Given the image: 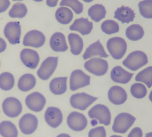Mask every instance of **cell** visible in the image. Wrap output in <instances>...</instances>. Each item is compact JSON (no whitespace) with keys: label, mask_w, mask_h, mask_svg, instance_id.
<instances>
[{"label":"cell","mask_w":152,"mask_h":137,"mask_svg":"<svg viewBox=\"0 0 152 137\" xmlns=\"http://www.w3.org/2000/svg\"><path fill=\"white\" fill-rule=\"evenodd\" d=\"M1 135L4 137H17L18 131L15 125L10 121H3L0 125Z\"/></svg>","instance_id":"f1b7e54d"},{"label":"cell","mask_w":152,"mask_h":137,"mask_svg":"<svg viewBox=\"0 0 152 137\" xmlns=\"http://www.w3.org/2000/svg\"><path fill=\"white\" fill-rule=\"evenodd\" d=\"M55 15L57 21L64 25L69 24L73 18V12L67 7L58 8L56 11Z\"/></svg>","instance_id":"4316f807"},{"label":"cell","mask_w":152,"mask_h":137,"mask_svg":"<svg viewBox=\"0 0 152 137\" xmlns=\"http://www.w3.org/2000/svg\"><path fill=\"white\" fill-rule=\"evenodd\" d=\"M50 45L56 52H64L68 49L66 37L63 33L59 32L54 33L50 38Z\"/></svg>","instance_id":"ffe728a7"},{"label":"cell","mask_w":152,"mask_h":137,"mask_svg":"<svg viewBox=\"0 0 152 137\" xmlns=\"http://www.w3.org/2000/svg\"><path fill=\"white\" fill-rule=\"evenodd\" d=\"M28 8L26 5L21 3L14 4L9 12V15L11 18H23L26 15Z\"/></svg>","instance_id":"1f68e13d"},{"label":"cell","mask_w":152,"mask_h":137,"mask_svg":"<svg viewBox=\"0 0 152 137\" xmlns=\"http://www.w3.org/2000/svg\"><path fill=\"white\" fill-rule=\"evenodd\" d=\"M45 120L50 127L56 128L61 125L63 115L60 109L56 107H49L45 111Z\"/></svg>","instance_id":"2e32d148"},{"label":"cell","mask_w":152,"mask_h":137,"mask_svg":"<svg viewBox=\"0 0 152 137\" xmlns=\"http://www.w3.org/2000/svg\"><path fill=\"white\" fill-rule=\"evenodd\" d=\"M68 127L72 130L80 132L84 130L88 125L87 119L82 113L73 111L67 118Z\"/></svg>","instance_id":"8fae6325"},{"label":"cell","mask_w":152,"mask_h":137,"mask_svg":"<svg viewBox=\"0 0 152 137\" xmlns=\"http://www.w3.org/2000/svg\"><path fill=\"white\" fill-rule=\"evenodd\" d=\"M93 23L88 20L87 18H80L75 20L72 25L69 27L72 31L79 32L82 35L90 34L93 29Z\"/></svg>","instance_id":"d6986e66"},{"label":"cell","mask_w":152,"mask_h":137,"mask_svg":"<svg viewBox=\"0 0 152 137\" xmlns=\"http://www.w3.org/2000/svg\"><path fill=\"white\" fill-rule=\"evenodd\" d=\"M38 118L33 114H25L19 120V128L21 132L25 135L34 133L38 128Z\"/></svg>","instance_id":"7c38bea8"},{"label":"cell","mask_w":152,"mask_h":137,"mask_svg":"<svg viewBox=\"0 0 152 137\" xmlns=\"http://www.w3.org/2000/svg\"><path fill=\"white\" fill-rule=\"evenodd\" d=\"M136 118L129 113L122 112L116 116L112 127L113 132L119 134H125L133 125Z\"/></svg>","instance_id":"3957f363"},{"label":"cell","mask_w":152,"mask_h":137,"mask_svg":"<svg viewBox=\"0 0 152 137\" xmlns=\"http://www.w3.org/2000/svg\"><path fill=\"white\" fill-rule=\"evenodd\" d=\"M143 135L142 131L140 128L135 127L133 130L130 132L129 134L128 135V137H142Z\"/></svg>","instance_id":"74e56055"},{"label":"cell","mask_w":152,"mask_h":137,"mask_svg":"<svg viewBox=\"0 0 152 137\" xmlns=\"http://www.w3.org/2000/svg\"><path fill=\"white\" fill-rule=\"evenodd\" d=\"M88 14L90 18L96 22H99L105 18L107 11L102 4H96L88 9Z\"/></svg>","instance_id":"484cf974"},{"label":"cell","mask_w":152,"mask_h":137,"mask_svg":"<svg viewBox=\"0 0 152 137\" xmlns=\"http://www.w3.org/2000/svg\"><path fill=\"white\" fill-rule=\"evenodd\" d=\"M130 92L134 97L142 99L147 95V89L143 84L135 83L131 86Z\"/></svg>","instance_id":"e575fe53"},{"label":"cell","mask_w":152,"mask_h":137,"mask_svg":"<svg viewBox=\"0 0 152 137\" xmlns=\"http://www.w3.org/2000/svg\"><path fill=\"white\" fill-rule=\"evenodd\" d=\"M2 108L4 113L7 117L14 118L21 113L23 105L18 99L10 97L4 100L2 104Z\"/></svg>","instance_id":"9c48e42d"},{"label":"cell","mask_w":152,"mask_h":137,"mask_svg":"<svg viewBox=\"0 0 152 137\" xmlns=\"http://www.w3.org/2000/svg\"><path fill=\"white\" fill-rule=\"evenodd\" d=\"M36 84L35 76L31 74H26L19 78L18 87L23 92H28L33 89Z\"/></svg>","instance_id":"cb8c5ba5"},{"label":"cell","mask_w":152,"mask_h":137,"mask_svg":"<svg viewBox=\"0 0 152 137\" xmlns=\"http://www.w3.org/2000/svg\"><path fill=\"white\" fill-rule=\"evenodd\" d=\"M20 58L24 65L31 69L36 68L40 61V57L38 53L36 50L28 48L21 50Z\"/></svg>","instance_id":"9a60e30c"},{"label":"cell","mask_w":152,"mask_h":137,"mask_svg":"<svg viewBox=\"0 0 152 137\" xmlns=\"http://www.w3.org/2000/svg\"><path fill=\"white\" fill-rule=\"evenodd\" d=\"M6 43L4 40H3L2 38H1V53H2L4 51L6 48Z\"/></svg>","instance_id":"60d3db41"},{"label":"cell","mask_w":152,"mask_h":137,"mask_svg":"<svg viewBox=\"0 0 152 137\" xmlns=\"http://www.w3.org/2000/svg\"><path fill=\"white\" fill-rule=\"evenodd\" d=\"M88 114L90 118L98 120L100 124L107 126L111 123V112L107 106L104 105H95L89 110Z\"/></svg>","instance_id":"277c9868"},{"label":"cell","mask_w":152,"mask_h":137,"mask_svg":"<svg viewBox=\"0 0 152 137\" xmlns=\"http://www.w3.org/2000/svg\"><path fill=\"white\" fill-rule=\"evenodd\" d=\"M10 4V2L9 1L1 0V8H0L1 13H3L4 11H5L9 7Z\"/></svg>","instance_id":"f35d334b"},{"label":"cell","mask_w":152,"mask_h":137,"mask_svg":"<svg viewBox=\"0 0 152 137\" xmlns=\"http://www.w3.org/2000/svg\"><path fill=\"white\" fill-rule=\"evenodd\" d=\"M135 14L131 8L122 6L118 8L114 13V18L122 23H129L134 20Z\"/></svg>","instance_id":"7402d4cb"},{"label":"cell","mask_w":152,"mask_h":137,"mask_svg":"<svg viewBox=\"0 0 152 137\" xmlns=\"http://www.w3.org/2000/svg\"><path fill=\"white\" fill-rule=\"evenodd\" d=\"M145 34L143 28L138 24H132L126 30V36L132 41H138L143 37Z\"/></svg>","instance_id":"83f0119b"},{"label":"cell","mask_w":152,"mask_h":137,"mask_svg":"<svg viewBox=\"0 0 152 137\" xmlns=\"http://www.w3.org/2000/svg\"><path fill=\"white\" fill-rule=\"evenodd\" d=\"M106 131L104 127H98L92 128L89 132L88 137H106Z\"/></svg>","instance_id":"8d00e7d4"},{"label":"cell","mask_w":152,"mask_h":137,"mask_svg":"<svg viewBox=\"0 0 152 137\" xmlns=\"http://www.w3.org/2000/svg\"><path fill=\"white\" fill-rule=\"evenodd\" d=\"M68 40L71 46L72 53L78 56L81 53L84 46L83 39L78 34L70 33L68 36Z\"/></svg>","instance_id":"d4e9b609"},{"label":"cell","mask_w":152,"mask_h":137,"mask_svg":"<svg viewBox=\"0 0 152 137\" xmlns=\"http://www.w3.org/2000/svg\"><path fill=\"white\" fill-rule=\"evenodd\" d=\"M67 77H57L51 81L49 84L50 91L55 95L64 94L67 89Z\"/></svg>","instance_id":"603a6c76"},{"label":"cell","mask_w":152,"mask_h":137,"mask_svg":"<svg viewBox=\"0 0 152 137\" xmlns=\"http://www.w3.org/2000/svg\"><path fill=\"white\" fill-rule=\"evenodd\" d=\"M148 63V58L147 55L140 50L132 52L122 62L125 67L133 71H136Z\"/></svg>","instance_id":"6da1fadb"},{"label":"cell","mask_w":152,"mask_h":137,"mask_svg":"<svg viewBox=\"0 0 152 137\" xmlns=\"http://www.w3.org/2000/svg\"><path fill=\"white\" fill-rule=\"evenodd\" d=\"M59 5L61 6H66L71 7L77 14L82 13L84 9L83 4L78 0H62Z\"/></svg>","instance_id":"d590c367"},{"label":"cell","mask_w":152,"mask_h":137,"mask_svg":"<svg viewBox=\"0 0 152 137\" xmlns=\"http://www.w3.org/2000/svg\"><path fill=\"white\" fill-rule=\"evenodd\" d=\"M58 1H50L47 0L46 1V4L49 7H56L57 5Z\"/></svg>","instance_id":"ab89813d"},{"label":"cell","mask_w":152,"mask_h":137,"mask_svg":"<svg viewBox=\"0 0 152 137\" xmlns=\"http://www.w3.org/2000/svg\"><path fill=\"white\" fill-rule=\"evenodd\" d=\"M25 102L29 110L35 112H40L43 110L46 100L41 93L34 92L26 96Z\"/></svg>","instance_id":"5bb4252c"},{"label":"cell","mask_w":152,"mask_h":137,"mask_svg":"<svg viewBox=\"0 0 152 137\" xmlns=\"http://www.w3.org/2000/svg\"><path fill=\"white\" fill-rule=\"evenodd\" d=\"M45 40V35L41 31L33 30L28 31L25 35L23 40V45L24 46L39 48L44 45Z\"/></svg>","instance_id":"4fadbf2b"},{"label":"cell","mask_w":152,"mask_h":137,"mask_svg":"<svg viewBox=\"0 0 152 137\" xmlns=\"http://www.w3.org/2000/svg\"><path fill=\"white\" fill-rule=\"evenodd\" d=\"M90 76L83 71L76 70L71 73L69 79V88L72 91H76L81 88L89 85Z\"/></svg>","instance_id":"ba28073f"},{"label":"cell","mask_w":152,"mask_h":137,"mask_svg":"<svg viewBox=\"0 0 152 137\" xmlns=\"http://www.w3.org/2000/svg\"><path fill=\"white\" fill-rule=\"evenodd\" d=\"M138 8L140 14L142 17L148 19L152 18V1L147 0L139 2Z\"/></svg>","instance_id":"d6a6232c"},{"label":"cell","mask_w":152,"mask_h":137,"mask_svg":"<svg viewBox=\"0 0 152 137\" xmlns=\"http://www.w3.org/2000/svg\"><path fill=\"white\" fill-rule=\"evenodd\" d=\"M135 80L142 82L147 85L148 87H151L152 86V67H148L139 72L135 77Z\"/></svg>","instance_id":"4dcf8cb0"},{"label":"cell","mask_w":152,"mask_h":137,"mask_svg":"<svg viewBox=\"0 0 152 137\" xmlns=\"http://www.w3.org/2000/svg\"><path fill=\"white\" fill-rule=\"evenodd\" d=\"M84 67L90 73L97 76H102L107 73L109 68V65L106 60L95 58L85 62Z\"/></svg>","instance_id":"5b68a950"},{"label":"cell","mask_w":152,"mask_h":137,"mask_svg":"<svg viewBox=\"0 0 152 137\" xmlns=\"http://www.w3.org/2000/svg\"><path fill=\"white\" fill-rule=\"evenodd\" d=\"M107 47L113 58L120 60L126 53L127 45L123 38L119 37H114L108 40Z\"/></svg>","instance_id":"7a4b0ae2"},{"label":"cell","mask_w":152,"mask_h":137,"mask_svg":"<svg viewBox=\"0 0 152 137\" xmlns=\"http://www.w3.org/2000/svg\"><path fill=\"white\" fill-rule=\"evenodd\" d=\"M108 98L115 105H122L127 99V94L123 88L119 86H114L108 92Z\"/></svg>","instance_id":"e0dca14e"},{"label":"cell","mask_w":152,"mask_h":137,"mask_svg":"<svg viewBox=\"0 0 152 137\" xmlns=\"http://www.w3.org/2000/svg\"><path fill=\"white\" fill-rule=\"evenodd\" d=\"M15 79L9 72H4L0 76V87L4 91H9L14 87Z\"/></svg>","instance_id":"f546056e"},{"label":"cell","mask_w":152,"mask_h":137,"mask_svg":"<svg viewBox=\"0 0 152 137\" xmlns=\"http://www.w3.org/2000/svg\"><path fill=\"white\" fill-rule=\"evenodd\" d=\"M134 74L124 70L120 66L114 67L111 72V78L114 82L125 84L131 80Z\"/></svg>","instance_id":"ac0fdd59"},{"label":"cell","mask_w":152,"mask_h":137,"mask_svg":"<svg viewBox=\"0 0 152 137\" xmlns=\"http://www.w3.org/2000/svg\"><path fill=\"white\" fill-rule=\"evenodd\" d=\"M97 100V98L86 93H78L71 96L70 103L73 108L85 110Z\"/></svg>","instance_id":"8992f818"},{"label":"cell","mask_w":152,"mask_h":137,"mask_svg":"<svg viewBox=\"0 0 152 137\" xmlns=\"http://www.w3.org/2000/svg\"><path fill=\"white\" fill-rule=\"evenodd\" d=\"M58 61V57H49L46 58L37 71L38 77L43 80L49 79L57 68Z\"/></svg>","instance_id":"52a82bcc"},{"label":"cell","mask_w":152,"mask_h":137,"mask_svg":"<svg viewBox=\"0 0 152 137\" xmlns=\"http://www.w3.org/2000/svg\"><path fill=\"white\" fill-rule=\"evenodd\" d=\"M21 25L18 21L10 22L6 25L4 30V34L9 43L15 45L20 43V40Z\"/></svg>","instance_id":"30bf717a"},{"label":"cell","mask_w":152,"mask_h":137,"mask_svg":"<svg viewBox=\"0 0 152 137\" xmlns=\"http://www.w3.org/2000/svg\"><path fill=\"white\" fill-rule=\"evenodd\" d=\"M95 56H99V57L105 58L109 57L104 50V46L100 43L99 40L92 43L88 46L85 53L83 54V58L86 60Z\"/></svg>","instance_id":"44dd1931"},{"label":"cell","mask_w":152,"mask_h":137,"mask_svg":"<svg viewBox=\"0 0 152 137\" xmlns=\"http://www.w3.org/2000/svg\"><path fill=\"white\" fill-rule=\"evenodd\" d=\"M101 29L105 34H114L119 31V26L115 21L107 20L102 22Z\"/></svg>","instance_id":"836d02e7"}]
</instances>
